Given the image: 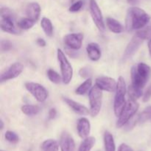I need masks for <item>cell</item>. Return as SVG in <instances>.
Segmentation results:
<instances>
[{
  "label": "cell",
  "mask_w": 151,
  "mask_h": 151,
  "mask_svg": "<svg viewBox=\"0 0 151 151\" xmlns=\"http://www.w3.org/2000/svg\"><path fill=\"white\" fill-rule=\"evenodd\" d=\"M144 40V38H142L139 34L136 33V35L133 37L124 52L123 56H122V61L125 62L126 60L131 59L136 54Z\"/></svg>",
  "instance_id": "obj_9"
},
{
  "label": "cell",
  "mask_w": 151,
  "mask_h": 151,
  "mask_svg": "<svg viewBox=\"0 0 151 151\" xmlns=\"http://www.w3.org/2000/svg\"><path fill=\"white\" fill-rule=\"evenodd\" d=\"M63 100L66 103V105L75 113L78 114L79 115H82V116H86L88 114H90V111H88V109L86 106H83L81 103H78L76 101H74L73 100H72L70 98H68V97H63Z\"/></svg>",
  "instance_id": "obj_15"
},
{
  "label": "cell",
  "mask_w": 151,
  "mask_h": 151,
  "mask_svg": "<svg viewBox=\"0 0 151 151\" xmlns=\"http://www.w3.org/2000/svg\"><path fill=\"white\" fill-rule=\"evenodd\" d=\"M57 56L59 64H60L63 82L65 84H69L72 81V76H73V69H72V65L68 60L64 52L60 49L58 50Z\"/></svg>",
  "instance_id": "obj_7"
},
{
  "label": "cell",
  "mask_w": 151,
  "mask_h": 151,
  "mask_svg": "<svg viewBox=\"0 0 151 151\" xmlns=\"http://www.w3.org/2000/svg\"><path fill=\"white\" fill-rule=\"evenodd\" d=\"M106 24L108 28L114 33H120L124 30V27L118 21L113 18L108 17L106 19Z\"/></svg>",
  "instance_id": "obj_19"
},
{
  "label": "cell",
  "mask_w": 151,
  "mask_h": 151,
  "mask_svg": "<svg viewBox=\"0 0 151 151\" xmlns=\"http://www.w3.org/2000/svg\"><path fill=\"white\" fill-rule=\"evenodd\" d=\"M41 13V7L37 2L29 3L26 7V14L28 18L35 22L38 20Z\"/></svg>",
  "instance_id": "obj_17"
},
{
  "label": "cell",
  "mask_w": 151,
  "mask_h": 151,
  "mask_svg": "<svg viewBox=\"0 0 151 151\" xmlns=\"http://www.w3.org/2000/svg\"><path fill=\"white\" fill-rule=\"evenodd\" d=\"M57 115V111L55 109H51L49 111V118L50 119H54Z\"/></svg>",
  "instance_id": "obj_37"
},
{
  "label": "cell",
  "mask_w": 151,
  "mask_h": 151,
  "mask_svg": "<svg viewBox=\"0 0 151 151\" xmlns=\"http://www.w3.org/2000/svg\"><path fill=\"white\" fill-rule=\"evenodd\" d=\"M83 40V35L82 33H71L66 35L63 38L64 44L69 48L75 50L81 49Z\"/></svg>",
  "instance_id": "obj_13"
},
{
  "label": "cell",
  "mask_w": 151,
  "mask_h": 151,
  "mask_svg": "<svg viewBox=\"0 0 151 151\" xmlns=\"http://www.w3.org/2000/svg\"><path fill=\"white\" fill-rule=\"evenodd\" d=\"M89 9L94 23L100 31H103L105 29V24L104 21H103V14H102L101 10L99 7L96 0H90Z\"/></svg>",
  "instance_id": "obj_10"
},
{
  "label": "cell",
  "mask_w": 151,
  "mask_h": 151,
  "mask_svg": "<svg viewBox=\"0 0 151 151\" xmlns=\"http://www.w3.org/2000/svg\"><path fill=\"white\" fill-rule=\"evenodd\" d=\"M1 30L13 35H19L22 32L18 24H15V15L8 7H1Z\"/></svg>",
  "instance_id": "obj_3"
},
{
  "label": "cell",
  "mask_w": 151,
  "mask_h": 151,
  "mask_svg": "<svg viewBox=\"0 0 151 151\" xmlns=\"http://www.w3.org/2000/svg\"><path fill=\"white\" fill-rule=\"evenodd\" d=\"M36 22L32 20L29 18H23L17 22V24L21 29H31L35 25Z\"/></svg>",
  "instance_id": "obj_26"
},
{
  "label": "cell",
  "mask_w": 151,
  "mask_h": 151,
  "mask_svg": "<svg viewBox=\"0 0 151 151\" xmlns=\"http://www.w3.org/2000/svg\"><path fill=\"white\" fill-rule=\"evenodd\" d=\"M127 2L131 5H136L139 3V0H127Z\"/></svg>",
  "instance_id": "obj_39"
},
{
  "label": "cell",
  "mask_w": 151,
  "mask_h": 151,
  "mask_svg": "<svg viewBox=\"0 0 151 151\" xmlns=\"http://www.w3.org/2000/svg\"><path fill=\"white\" fill-rule=\"evenodd\" d=\"M25 88L33 96L34 98L40 103L44 102L48 97V92L47 89L41 84L33 82H27L25 83Z\"/></svg>",
  "instance_id": "obj_8"
},
{
  "label": "cell",
  "mask_w": 151,
  "mask_h": 151,
  "mask_svg": "<svg viewBox=\"0 0 151 151\" xmlns=\"http://www.w3.org/2000/svg\"><path fill=\"white\" fill-rule=\"evenodd\" d=\"M148 50H149V53H150V55L151 56V38L148 42Z\"/></svg>",
  "instance_id": "obj_40"
},
{
  "label": "cell",
  "mask_w": 151,
  "mask_h": 151,
  "mask_svg": "<svg viewBox=\"0 0 151 151\" xmlns=\"http://www.w3.org/2000/svg\"><path fill=\"white\" fill-rule=\"evenodd\" d=\"M142 89H141V88H137L133 85L129 86V87H128V94H129L130 98L132 99V100H137V99L142 97Z\"/></svg>",
  "instance_id": "obj_27"
},
{
  "label": "cell",
  "mask_w": 151,
  "mask_h": 151,
  "mask_svg": "<svg viewBox=\"0 0 151 151\" xmlns=\"http://www.w3.org/2000/svg\"><path fill=\"white\" fill-rule=\"evenodd\" d=\"M118 151H133V150L131 149V147L130 146L123 143V144L120 145V146L119 147V149H118Z\"/></svg>",
  "instance_id": "obj_36"
},
{
  "label": "cell",
  "mask_w": 151,
  "mask_h": 151,
  "mask_svg": "<svg viewBox=\"0 0 151 151\" xmlns=\"http://www.w3.org/2000/svg\"><path fill=\"white\" fill-rule=\"evenodd\" d=\"M137 34L140 35L142 38L145 39H150L151 38V25L147 27L142 28L141 29H139L137 32Z\"/></svg>",
  "instance_id": "obj_31"
},
{
  "label": "cell",
  "mask_w": 151,
  "mask_h": 151,
  "mask_svg": "<svg viewBox=\"0 0 151 151\" xmlns=\"http://www.w3.org/2000/svg\"><path fill=\"white\" fill-rule=\"evenodd\" d=\"M59 145L61 151H75V141L67 131H63L61 134Z\"/></svg>",
  "instance_id": "obj_14"
},
{
  "label": "cell",
  "mask_w": 151,
  "mask_h": 151,
  "mask_svg": "<svg viewBox=\"0 0 151 151\" xmlns=\"http://www.w3.org/2000/svg\"><path fill=\"white\" fill-rule=\"evenodd\" d=\"M126 84L125 80L122 76L118 78L117 86L116 89L114 103V114L117 117L122 113L126 102H125V94H126Z\"/></svg>",
  "instance_id": "obj_4"
},
{
  "label": "cell",
  "mask_w": 151,
  "mask_h": 151,
  "mask_svg": "<svg viewBox=\"0 0 151 151\" xmlns=\"http://www.w3.org/2000/svg\"><path fill=\"white\" fill-rule=\"evenodd\" d=\"M139 108V105L136 100L130 99L128 102H126V104L116 122V128H119L125 126L129 122L130 119H132L133 116L136 114Z\"/></svg>",
  "instance_id": "obj_5"
},
{
  "label": "cell",
  "mask_w": 151,
  "mask_h": 151,
  "mask_svg": "<svg viewBox=\"0 0 151 151\" xmlns=\"http://www.w3.org/2000/svg\"><path fill=\"white\" fill-rule=\"evenodd\" d=\"M13 47V44L10 41L7 40H2L1 41V51L7 52L10 50Z\"/></svg>",
  "instance_id": "obj_33"
},
{
  "label": "cell",
  "mask_w": 151,
  "mask_h": 151,
  "mask_svg": "<svg viewBox=\"0 0 151 151\" xmlns=\"http://www.w3.org/2000/svg\"><path fill=\"white\" fill-rule=\"evenodd\" d=\"M5 139L10 143H16L19 141V137L15 132L11 131H7L5 133Z\"/></svg>",
  "instance_id": "obj_30"
},
{
  "label": "cell",
  "mask_w": 151,
  "mask_h": 151,
  "mask_svg": "<svg viewBox=\"0 0 151 151\" xmlns=\"http://www.w3.org/2000/svg\"><path fill=\"white\" fill-rule=\"evenodd\" d=\"M90 103V114L92 117H95L101 110L103 93L102 90L97 86H94L91 88L88 94Z\"/></svg>",
  "instance_id": "obj_6"
},
{
  "label": "cell",
  "mask_w": 151,
  "mask_h": 151,
  "mask_svg": "<svg viewBox=\"0 0 151 151\" xmlns=\"http://www.w3.org/2000/svg\"><path fill=\"white\" fill-rule=\"evenodd\" d=\"M1 151H3V150H1Z\"/></svg>",
  "instance_id": "obj_43"
},
{
  "label": "cell",
  "mask_w": 151,
  "mask_h": 151,
  "mask_svg": "<svg viewBox=\"0 0 151 151\" xmlns=\"http://www.w3.org/2000/svg\"><path fill=\"white\" fill-rule=\"evenodd\" d=\"M24 66L20 63H14L10 65V66L4 69L1 74L0 81L1 83L5 82L9 80L14 79L17 78L23 72Z\"/></svg>",
  "instance_id": "obj_11"
},
{
  "label": "cell",
  "mask_w": 151,
  "mask_h": 151,
  "mask_svg": "<svg viewBox=\"0 0 151 151\" xmlns=\"http://www.w3.org/2000/svg\"><path fill=\"white\" fill-rule=\"evenodd\" d=\"M95 85L99 87L102 91L114 92L116 91V86H117V82L112 78L102 76L96 79Z\"/></svg>",
  "instance_id": "obj_12"
},
{
  "label": "cell",
  "mask_w": 151,
  "mask_h": 151,
  "mask_svg": "<svg viewBox=\"0 0 151 151\" xmlns=\"http://www.w3.org/2000/svg\"><path fill=\"white\" fill-rule=\"evenodd\" d=\"M21 110L25 115L30 116L38 114L41 111V109L39 106L35 105H24L21 108Z\"/></svg>",
  "instance_id": "obj_22"
},
{
  "label": "cell",
  "mask_w": 151,
  "mask_h": 151,
  "mask_svg": "<svg viewBox=\"0 0 151 151\" xmlns=\"http://www.w3.org/2000/svg\"><path fill=\"white\" fill-rule=\"evenodd\" d=\"M0 124H1V127H0V128H1V130H2L3 128H4V122H3L2 119H1V122H0Z\"/></svg>",
  "instance_id": "obj_41"
},
{
  "label": "cell",
  "mask_w": 151,
  "mask_h": 151,
  "mask_svg": "<svg viewBox=\"0 0 151 151\" xmlns=\"http://www.w3.org/2000/svg\"><path fill=\"white\" fill-rule=\"evenodd\" d=\"M41 26L46 35L49 37H51L53 34V26L51 21L48 18L44 17L41 19Z\"/></svg>",
  "instance_id": "obj_23"
},
{
  "label": "cell",
  "mask_w": 151,
  "mask_h": 151,
  "mask_svg": "<svg viewBox=\"0 0 151 151\" xmlns=\"http://www.w3.org/2000/svg\"><path fill=\"white\" fill-rule=\"evenodd\" d=\"M104 145L106 151H116L113 135L109 131H106L104 134Z\"/></svg>",
  "instance_id": "obj_20"
},
{
  "label": "cell",
  "mask_w": 151,
  "mask_h": 151,
  "mask_svg": "<svg viewBox=\"0 0 151 151\" xmlns=\"http://www.w3.org/2000/svg\"><path fill=\"white\" fill-rule=\"evenodd\" d=\"M91 74H92L91 69L88 66H85V67L81 68L79 71V75L83 78H86V79H88V78H90Z\"/></svg>",
  "instance_id": "obj_32"
},
{
  "label": "cell",
  "mask_w": 151,
  "mask_h": 151,
  "mask_svg": "<svg viewBox=\"0 0 151 151\" xmlns=\"http://www.w3.org/2000/svg\"><path fill=\"white\" fill-rule=\"evenodd\" d=\"M86 52L88 58L93 61H97L101 58V50L100 46L96 43H90L86 47Z\"/></svg>",
  "instance_id": "obj_18"
},
{
  "label": "cell",
  "mask_w": 151,
  "mask_h": 151,
  "mask_svg": "<svg viewBox=\"0 0 151 151\" xmlns=\"http://www.w3.org/2000/svg\"><path fill=\"white\" fill-rule=\"evenodd\" d=\"M43 151H58V143L54 139L45 140L41 145Z\"/></svg>",
  "instance_id": "obj_24"
},
{
  "label": "cell",
  "mask_w": 151,
  "mask_h": 151,
  "mask_svg": "<svg viewBox=\"0 0 151 151\" xmlns=\"http://www.w3.org/2000/svg\"><path fill=\"white\" fill-rule=\"evenodd\" d=\"M150 98H151V85L149 86V88H147L146 92L145 93L144 97H143V101L147 102Z\"/></svg>",
  "instance_id": "obj_35"
},
{
  "label": "cell",
  "mask_w": 151,
  "mask_h": 151,
  "mask_svg": "<svg viewBox=\"0 0 151 151\" xmlns=\"http://www.w3.org/2000/svg\"><path fill=\"white\" fill-rule=\"evenodd\" d=\"M150 20V16L142 9L138 7H130L126 17V28L128 31L141 29Z\"/></svg>",
  "instance_id": "obj_1"
},
{
  "label": "cell",
  "mask_w": 151,
  "mask_h": 151,
  "mask_svg": "<svg viewBox=\"0 0 151 151\" xmlns=\"http://www.w3.org/2000/svg\"><path fill=\"white\" fill-rule=\"evenodd\" d=\"M91 86H92V80L91 78H88L77 88L75 93L78 95H84L89 91V89L92 88Z\"/></svg>",
  "instance_id": "obj_21"
},
{
  "label": "cell",
  "mask_w": 151,
  "mask_h": 151,
  "mask_svg": "<svg viewBox=\"0 0 151 151\" xmlns=\"http://www.w3.org/2000/svg\"><path fill=\"white\" fill-rule=\"evenodd\" d=\"M95 145V138L92 137H86L80 145L78 151H90Z\"/></svg>",
  "instance_id": "obj_25"
},
{
  "label": "cell",
  "mask_w": 151,
  "mask_h": 151,
  "mask_svg": "<svg viewBox=\"0 0 151 151\" xmlns=\"http://www.w3.org/2000/svg\"><path fill=\"white\" fill-rule=\"evenodd\" d=\"M77 129H78V133L80 137L83 139L88 137L91 131V125L88 119L85 117H82L78 119Z\"/></svg>",
  "instance_id": "obj_16"
},
{
  "label": "cell",
  "mask_w": 151,
  "mask_h": 151,
  "mask_svg": "<svg viewBox=\"0 0 151 151\" xmlns=\"http://www.w3.org/2000/svg\"><path fill=\"white\" fill-rule=\"evenodd\" d=\"M47 77H48L49 80L53 83L59 84L61 82V81H63L62 76H60L57 72L52 69H48V71H47Z\"/></svg>",
  "instance_id": "obj_28"
},
{
  "label": "cell",
  "mask_w": 151,
  "mask_h": 151,
  "mask_svg": "<svg viewBox=\"0 0 151 151\" xmlns=\"http://www.w3.org/2000/svg\"><path fill=\"white\" fill-rule=\"evenodd\" d=\"M139 122H145L147 120L151 119V106L146 108L141 113V114L138 116Z\"/></svg>",
  "instance_id": "obj_29"
},
{
  "label": "cell",
  "mask_w": 151,
  "mask_h": 151,
  "mask_svg": "<svg viewBox=\"0 0 151 151\" xmlns=\"http://www.w3.org/2000/svg\"><path fill=\"white\" fill-rule=\"evenodd\" d=\"M83 3L82 0H79V1H77L76 2L74 3L70 7H69V11L70 12H78L83 7Z\"/></svg>",
  "instance_id": "obj_34"
},
{
  "label": "cell",
  "mask_w": 151,
  "mask_h": 151,
  "mask_svg": "<svg viewBox=\"0 0 151 151\" xmlns=\"http://www.w3.org/2000/svg\"><path fill=\"white\" fill-rule=\"evenodd\" d=\"M36 42H37V44L41 47H44L46 46V44H46V41H44L43 38H38L36 41Z\"/></svg>",
  "instance_id": "obj_38"
},
{
  "label": "cell",
  "mask_w": 151,
  "mask_h": 151,
  "mask_svg": "<svg viewBox=\"0 0 151 151\" xmlns=\"http://www.w3.org/2000/svg\"><path fill=\"white\" fill-rule=\"evenodd\" d=\"M72 1H74V0H72Z\"/></svg>",
  "instance_id": "obj_42"
},
{
  "label": "cell",
  "mask_w": 151,
  "mask_h": 151,
  "mask_svg": "<svg viewBox=\"0 0 151 151\" xmlns=\"http://www.w3.org/2000/svg\"><path fill=\"white\" fill-rule=\"evenodd\" d=\"M131 85L143 89L151 76V68L145 63H139L131 68Z\"/></svg>",
  "instance_id": "obj_2"
}]
</instances>
